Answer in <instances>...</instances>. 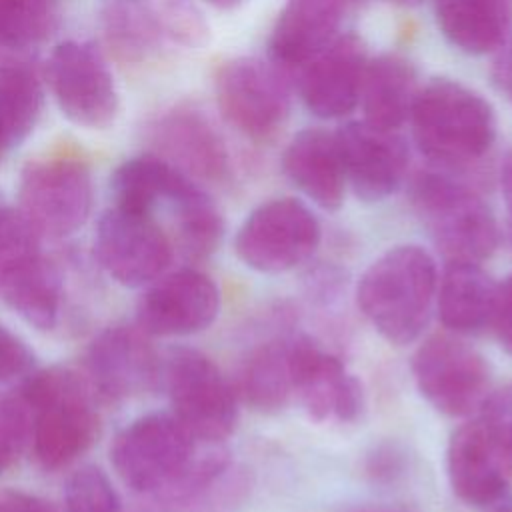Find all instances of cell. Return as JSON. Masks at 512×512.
Wrapping results in <instances>:
<instances>
[{
    "mask_svg": "<svg viewBox=\"0 0 512 512\" xmlns=\"http://www.w3.org/2000/svg\"><path fill=\"white\" fill-rule=\"evenodd\" d=\"M438 290V268L418 244L382 252L358 280L356 304L390 344L406 346L424 332Z\"/></svg>",
    "mask_w": 512,
    "mask_h": 512,
    "instance_id": "cell-1",
    "label": "cell"
},
{
    "mask_svg": "<svg viewBox=\"0 0 512 512\" xmlns=\"http://www.w3.org/2000/svg\"><path fill=\"white\" fill-rule=\"evenodd\" d=\"M410 124L420 152L444 166L480 160L496 140V116L476 90L450 78L420 86Z\"/></svg>",
    "mask_w": 512,
    "mask_h": 512,
    "instance_id": "cell-2",
    "label": "cell"
},
{
    "mask_svg": "<svg viewBox=\"0 0 512 512\" xmlns=\"http://www.w3.org/2000/svg\"><path fill=\"white\" fill-rule=\"evenodd\" d=\"M30 416L34 454L46 470H58L84 454L100 420L88 384L66 368L32 374L20 388Z\"/></svg>",
    "mask_w": 512,
    "mask_h": 512,
    "instance_id": "cell-3",
    "label": "cell"
},
{
    "mask_svg": "<svg viewBox=\"0 0 512 512\" xmlns=\"http://www.w3.org/2000/svg\"><path fill=\"white\" fill-rule=\"evenodd\" d=\"M410 200L446 262H482L498 248V224L488 204L466 184L438 172L412 180Z\"/></svg>",
    "mask_w": 512,
    "mask_h": 512,
    "instance_id": "cell-4",
    "label": "cell"
},
{
    "mask_svg": "<svg viewBox=\"0 0 512 512\" xmlns=\"http://www.w3.org/2000/svg\"><path fill=\"white\" fill-rule=\"evenodd\" d=\"M198 440L172 412H152L130 422L112 442L110 460L120 480L138 494L158 496L194 464Z\"/></svg>",
    "mask_w": 512,
    "mask_h": 512,
    "instance_id": "cell-5",
    "label": "cell"
},
{
    "mask_svg": "<svg viewBox=\"0 0 512 512\" xmlns=\"http://www.w3.org/2000/svg\"><path fill=\"white\" fill-rule=\"evenodd\" d=\"M172 414L202 444H220L236 428L238 392L200 350L172 348L162 366Z\"/></svg>",
    "mask_w": 512,
    "mask_h": 512,
    "instance_id": "cell-6",
    "label": "cell"
},
{
    "mask_svg": "<svg viewBox=\"0 0 512 512\" xmlns=\"http://www.w3.org/2000/svg\"><path fill=\"white\" fill-rule=\"evenodd\" d=\"M38 236L18 208L0 206V298L30 326L50 330L60 312V276Z\"/></svg>",
    "mask_w": 512,
    "mask_h": 512,
    "instance_id": "cell-7",
    "label": "cell"
},
{
    "mask_svg": "<svg viewBox=\"0 0 512 512\" xmlns=\"http://www.w3.org/2000/svg\"><path fill=\"white\" fill-rule=\"evenodd\" d=\"M322 238L314 212L298 198H272L256 206L234 238L236 256L252 270L280 274L312 258Z\"/></svg>",
    "mask_w": 512,
    "mask_h": 512,
    "instance_id": "cell-8",
    "label": "cell"
},
{
    "mask_svg": "<svg viewBox=\"0 0 512 512\" xmlns=\"http://www.w3.org/2000/svg\"><path fill=\"white\" fill-rule=\"evenodd\" d=\"M412 376L422 398L452 418L482 410L490 396L484 356L452 334H432L416 348Z\"/></svg>",
    "mask_w": 512,
    "mask_h": 512,
    "instance_id": "cell-9",
    "label": "cell"
},
{
    "mask_svg": "<svg viewBox=\"0 0 512 512\" xmlns=\"http://www.w3.org/2000/svg\"><path fill=\"white\" fill-rule=\"evenodd\" d=\"M20 212L46 236H68L84 226L92 210L90 168L70 156L30 160L18 186Z\"/></svg>",
    "mask_w": 512,
    "mask_h": 512,
    "instance_id": "cell-10",
    "label": "cell"
},
{
    "mask_svg": "<svg viewBox=\"0 0 512 512\" xmlns=\"http://www.w3.org/2000/svg\"><path fill=\"white\" fill-rule=\"evenodd\" d=\"M224 120L252 140L274 136L290 116V88L280 68L260 58H234L214 80Z\"/></svg>",
    "mask_w": 512,
    "mask_h": 512,
    "instance_id": "cell-11",
    "label": "cell"
},
{
    "mask_svg": "<svg viewBox=\"0 0 512 512\" xmlns=\"http://www.w3.org/2000/svg\"><path fill=\"white\" fill-rule=\"evenodd\" d=\"M46 76L60 112L70 122L90 130L114 124L118 90L102 52L90 42H60L48 58Z\"/></svg>",
    "mask_w": 512,
    "mask_h": 512,
    "instance_id": "cell-12",
    "label": "cell"
},
{
    "mask_svg": "<svg viewBox=\"0 0 512 512\" xmlns=\"http://www.w3.org/2000/svg\"><path fill=\"white\" fill-rule=\"evenodd\" d=\"M96 256L122 286L138 288L156 280L172 262V242L152 214L110 206L96 228Z\"/></svg>",
    "mask_w": 512,
    "mask_h": 512,
    "instance_id": "cell-13",
    "label": "cell"
},
{
    "mask_svg": "<svg viewBox=\"0 0 512 512\" xmlns=\"http://www.w3.org/2000/svg\"><path fill=\"white\" fill-rule=\"evenodd\" d=\"M446 470L454 494L464 504L488 512L512 506V462L482 418L452 432Z\"/></svg>",
    "mask_w": 512,
    "mask_h": 512,
    "instance_id": "cell-14",
    "label": "cell"
},
{
    "mask_svg": "<svg viewBox=\"0 0 512 512\" xmlns=\"http://www.w3.org/2000/svg\"><path fill=\"white\" fill-rule=\"evenodd\" d=\"M290 372L294 396L316 422H354L364 408V390L342 360L322 350L312 338H290Z\"/></svg>",
    "mask_w": 512,
    "mask_h": 512,
    "instance_id": "cell-15",
    "label": "cell"
},
{
    "mask_svg": "<svg viewBox=\"0 0 512 512\" xmlns=\"http://www.w3.org/2000/svg\"><path fill=\"white\" fill-rule=\"evenodd\" d=\"M220 312L214 280L182 268L152 284L138 300L136 326L148 336H188L206 330Z\"/></svg>",
    "mask_w": 512,
    "mask_h": 512,
    "instance_id": "cell-16",
    "label": "cell"
},
{
    "mask_svg": "<svg viewBox=\"0 0 512 512\" xmlns=\"http://www.w3.org/2000/svg\"><path fill=\"white\" fill-rule=\"evenodd\" d=\"M346 182L364 202H380L404 182L408 144L398 130H382L364 120L348 122L338 132Z\"/></svg>",
    "mask_w": 512,
    "mask_h": 512,
    "instance_id": "cell-17",
    "label": "cell"
},
{
    "mask_svg": "<svg viewBox=\"0 0 512 512\" xmlns=\"http://www.w3.org/2000/svg\"><path fill=\"white\" fill-rule=\"evenodd\" d=\"M366 44L354 32L338 34L300 72V94L306 108L318 118L350 114L360 100Z\"/></svg>",
    "mask_w": 512,
    "mask_h": 512,
    "instance_id": "cell-18",
    "label": "cell"
},
{
    "mask_svg": "<svg viewBox=\"0 0 512 512\" xmlns=\"http://www.w3.org/2000/svg\"><path fill=\"white\" fill-rule=\"evenodd\" d=\"M138 326H110L88 348V374L98 394L122 400L150 390L160 380L154 348Z\"/></svg>",
    "mask_w": 512,
    "mask_h": 512,
    "instance_id": "cell-19",
    "label": "cell"
},
{
    "mask_svg": "<svg viewBox=\"0 0 512 512\" xmlns=\"http://www.w3.org/2000/svg\"><path fill=\"white\" fill-rule=\"evenodd\" d=\"M150 140L164 158L192 180L220 182L228 174V152L212 122L198 110L174 108L150 126Z\"/></svg>",
    "mask_w": 512,
    "mask_h": 512,
    "instance_id": "cell-20",
    "label": "cell"
},
{
    "mask_svg": "<svg viewBox=\"0 0 512 512\" xmlns=\"http://www.w3.org/2000/svg\"><path fill=\"white\" fill-rule=\"evenodd\" d=\"M344 0H286L268 40L270 62L302 70L340 32Z\"/></svg>",
    "mask_w": 512,
    "mask_h": 512,
    "instance_id": "cell-21",
    "label": "cell"
},
{
    "mask_svg": "<svg viewBox=\"0 0 512 512\" xmlns=\"http://www.w3.org/2000/svg\"><path fill=\"white\" fill-rule=\"evenodd\" d=\"M282 170L316 206L324 210L342 206L348 182L336 132L324 128L300 130L282 154Z\"/></svg>",
    "mask_w": 512,
    "mask_h": 512,
    "instance_id": "cell-22",
    "label": "cell"
},
{
    "mask_svg": "<svg viewBox=\"0 0 512 512\" xmlns=\"http://www.w3.org/2000/svg\"><path fill=\"white\" fill-rule=\"evenodd\" d=\"M498 284L480 262H446L438 276V318L452 334H478L492 326Z\"/></svg>",
    "mask_w": 512,
    "mask_h": 512,
    "instance_id": "cell-23",
    "label": "cell"
},
{
    "mask_svg": "<svg viewBox=\"0 0 512 512\" xmlns=\"http://www.w3.org/2000/svg\"><path fill=\"white\" fill-rule=\"evenodd\" d=\"M418 90L416 70L406 58L380 54L368 60L358 100L364 122L382 130H398L410 120Z\"/></svg>",
    "mask_w": 512,
    "mask_h": 512,
    "instance_id": "cell-24",
    "label": "cell"
},
{
    "mask_svg": "<svg viewBox=\"0 0 512 512\" xmlns=\"http://www.w3.org/2000/svg\"><path fill=\"white\" fill-rule=\"evenodd\" d=\"M434 16L452 46L482 56L508 38L510 0H434Z\"/></svg>",
    "mask_w": 512,
    "mask_h": 512,
    "instance_id": "cell-25",
    "label": "cell"
},
{
    "mask_svg": "<svg viewBox=\"0 0 512 512\" xmlns=\"http://www.w3.org/2000/svg\"><path fill=\"white\" fill-rule=\"evenodd\" d=\"M108 48L122 62L142 64L170 40L162 12L144 0H112L102 12Z\"/></svg>",
    "mask_w": 512,
    "mask_h": 512,
    "instance_id": "cell-26",
    "label": "cell"
},
{
    "mask_svg": "<svg viewBox=\"0 0 512 512\" xmlns=\"http://www.w3.org/2000/svg\"><path fill=\"white\" fill-rule=\"evenodd\" d=\"M290 338L278 336L256 346L238 376V396L258 412H278L294 396Z\"/></svg>",
    "mask_w": 512,
    "mask_h": 512,
    "instance_id": "cell-27",
    "label": "cell"
},
{
    "mask_svg": "<svg viewBox=\"0 0 512 512\" xmlns=\"http://www.w3.org/2000/svg\"><path fill=\"white\" fill-rule=\"evenodd\" d=\"M190 176L156 154L126 160L110 180L112 204L136 212L152 214L162 206Z\"/></svg>",
    "mask_w": 512,
    "mask_h": 512,
    "instance_id": "cell-28",
    "label": "cell"
},
{
    "mask_svg": "<svg viewBox=\"0 0 512 512\" xmlns=\"http://www.w3.org/2000/svg\"><path fill=\"white\" fill-rule=\"evenodd\" d=\"M162 206L170 208L178 246L188 258L200 260L218 248L224 220L214 200L196 180H186Z\"/></svg>",
    "mask_w": 512,
    "mask_h": 512,
    "instance_id": "cell-29",
    "label": "cell"
},
{
    "mask_svg": "<svg viewBox=\"0 0 512 512\" xmlns=\"http://www.w3.org/2000/svg\"><path fill=\"white\" fill-rule=\"evenodd\" d=\"M42 112V86L24 64L0 66V146H20L36 128Z\"/></svg>",
    "mask_w": 512,
    "mask_h": 512,
    "instance_id": "cell-30",
    "label": "cell"
},
{
    "mask_svg": "<svg viewBox=\"0 0 512 512\" xmlns=\"http://www.w3.org/2000/svg\"><path fill=\"white\" fill-rule=\"evenodd\" d=\"M56 26V0H0V46H36L44 42Z\"/></svg>",
    "mask_w": 512,
    "mask_h": 512,
    "instance_id": "cell-31",
    "label": "cell"
},
{
    "mask_svg": "<svg viewBox=\"0 0 512 512\" xmlns=\"http://www.w3.org/2000/svg\"><path fill=\"white\" fill-rule=\"evenodd\" d=\"M64 502L66 512H120L118 492L98 466H82L68 478Z\"/></svg>",
    "mask_w": 512,
    "mask_h": 512,
    "instance_id": "cell-32",
    "label": "cell"
},
{
    "mask_svg": "<svg viewBox=\"0 0 512 512\" xmlns=\"http://www.w3.org/2000/svg\"><path fill=\"white\" fill-rule=\"evenodd\" d=\"M30 434L32 416L20 392L0 396V476L16 462Z\"/></svg>",
    "mask_w": 512,
    "mask_h": 512,
    "instance_id": "cell-33",
    "label": "cell"
},
{
    "mask_svg": "<svg viewBox=\"0 0 512 512\" xmlns=\"http://www.w3.org/2000/svg\"><path fill=\"white\" fill-rule=\"evenodd\" d=\"M480 412L482 422L512 462V384L492 392Z\"/></svg>",
    "mask_w": 512,
    "mask_h": 512,
    "instance_id": "cell-34",
    "label": "cell"
},
{
    "mask_svg": "<svg viewBox=\"0 0 512 512\" xmlns=\"http://www.w3.org/2000/svg\"><path fill=\"white\" fill-rule=\"evenodd\" d=\"M34 364L30 348L14 332L0 326V384L24 376Z\"/></svg>",
    "mask_w": 512,
    "mask_h": 512,
    "instance_id": "cell-35",
    "label": "cell"
},
{
    "mask_svg": "<svg viewBox=\"0 0 512 512\" xmlns=\"http://www.w3.org/2000/svg\"><path fill=\"white\" fill-rule=\"evenodd\" d=\"M492 328L498 336L500 346L512 354V274L498 284Z\"/></svg>",
    "mask_w": 512,
    "mask_h": 512,
    "instance_id": "cell-36",
    "label": "cell"
},
{
    "mask_svg": "<svg viewBox=\"0 0 512 512\" xmlns=\"http://www.w3.org/2000/svg\"><path fill=\"white\" fill-rule=\"evenodd\" d=\"M0 512H58L48 500L24 492L6 488L0 490Z\"/></svg>",
    "mask_w": 512,
    "mask_h": 512,
    "instance_id": "cell-37",
    "label": "cell"
},
{
    "mask_svg": "<svg viewBox=\"0 0 512 512\" xmlns=\"http://www.w3.org/2000/svg\"><path fill=\"white\" fill-rule=\"evenodd\" d=\"M490 76L496 90L512 102V36H508L504 44L496 50Z\"/></svg>",
    "mask_w": 512,
    "mask_h": 512,
    "instance_id": "cell-38",
    "label": "cell"
},
{
    "mask_svg": "<svg viewBox=\"0 0 512 512\" xmlns=\"http://www.w3.org/2000/svg\"><path fill=\"white\" fill-rule=\"evenodd\" d=\"M402 452H398L396 448H378L372 456H370V466L368 472L378 478V480H392L398 474H402Z\"/></svg>",
    "mask_w": 512,
    "mask_h": 512,
    "instance_id": "cell-39",
    "label": "cell"
},
{
    "mask_svg": "<svg viewBox=\"0 0 512 512\" xmlns=\"http://www.w3.org/2000/svg\"><path fill=\"white\" fill-rule=\"evenodd\" d=\"M500 188H502V198H504L506 216H508V230L512 240V148L504 154L500 164Z\"/></svg>",
    "mask_w": 512,
    "mask_h": 512,
    "instance_id": "cell-40",
    "label": "cell"
},
{
    "mask_svg": "<svg viewBox=\"0 0 512 512\" xmlns=\"http://www.w3.org/2000/svg\"><path fill=\"white\" fill-rule=\"evenodd\" d=\"M336 512H416L410 506L404 504H354V506H344Z\"/></svg>",
    "mask_w": 512,
    "mask_h": 512,
    "instance_id": "cell-41",
    "label": "cell"
},
{
    "mask_svg": "<svg viewBox=\"0 0 512 512\" xmlns=\"http://www.w3.org/2000/svg\"><path fill=\"white\" fill-rule=\"evenodd\" d=\"M208 4L216 6V8H222V10H230L234 6H238L242 0H206Z\"/></svg>",
    "mask_w": 512,
    "mask_h": 512,
    "instance_id": "cell-42",
    "label": "cell"
},
{
    "mask_svg": "<svg viewBox=\"0 0 512 512\" xmlns=\"http://www.w3.org/2000/svg\"><path fill=\"white\" fill-rule=\"evenodd\" d=\"M392 2H398V4H404V6H410V4H418L420 0H392Z\"/></svg>",
    "mask_w": 512,
    "mask_h": 512,
    "instance_id": "cell-43",
    "label": "cell"
},
{
    "mask_svg": "<svg viewBox=\"0 0 512 512\" xmlns=\"http://www.w3.org/2000/svg\"><path fill=\"white\" fill-rule=\"evenodd\" d=\"M492 512H512V506H506V508H498V510H492Z\"/></svg>",
    "mask_w": 512,
    "mask_h": 512,
    "instance_id": "cell-44",
    "label": "cell"
},
{
    "mask_svg": "<svg viewBox=\"0 0 512 512\" xmlns=\"http://www.w3.org/2000/svg\"><path fill=\"white\" fill-rule=\"evenodd\" d=\"M4 154H6V150L0 146V160H2V156H4Z\"/></svg>",
    "mask_w": 512,
    "mask_h": 512,
    "instance_id": "cell-45",
    "label": "cell"
}]
</instances>
